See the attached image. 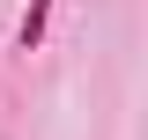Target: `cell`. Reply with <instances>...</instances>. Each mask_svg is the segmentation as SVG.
<instances>
[{
    "instance_id": "obj_1",
    "label": "cell",
    "mask_w": 148,
    "mask_h": 140,
    "mask_svg": "<svg viewBox=\"0 0 148 140\" xmlns=\"http://www.w3.org/2000/svg\"><path fill=\"white\" fill-rule=\"evenodd\" d=\"M45 22H52V0H30L22 22H15V52H37V44H45Z\"/></svg>"
}]
</instances>
